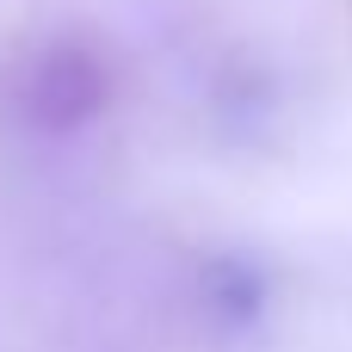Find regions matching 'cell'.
I'll return each instance as SVG.
<instances>
[{"label":"cell","instance_id":"cell-1","mask_svg":"<svg viewBox=\"0 0 352 352\" xmlns=\"http://www.w3.org/2000/svg\"><path fill=\"white\" fill-rule=\"evenodd\" d=\"M0 99L25 130H80L111 105V56L87 31H43L0 68Z\"/></svg>","mask_w":352,"mask_h":352},{"label":"cell","instance_id":"cell-2","mask_svg":"<svg viewBox=\"0 0 352 352\" xmlns=\"http://www.w3.org/2000/svg\"><path fill=\"white\" fill-rule=\"evenodd\" d=\"M210 297L235 316V322H248L254 309H260V297H266V285H260V272L254 266H241V260H223L217 266V278H210Z\"/></svg>","mask_w":352,"mask_h":352}]
</instances>
